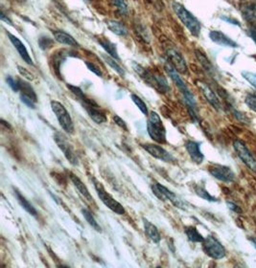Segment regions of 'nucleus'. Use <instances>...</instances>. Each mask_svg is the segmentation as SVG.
Here are the masks:
<instances>
[{
	"instance_id": "1",
	"label": "nucleus",
	"mask_w": 256,
	"mask_h": 268,
	"mask_svg": "<svg viewBox=\"0 0 256 268\" xmlns=\"http://www.w3.org/2000/svg\"><path fill=\"white\" fill-rule=\"evenodd\" d=\"M68 88L69 90L76 96L78 101L83 104L84 108L86 110L89 117L93 120L96 124H103L107 122V116L103 112L102 110L99 108L100 106L94 102L93 100L88 99L85 93L81 90V88L78 87H74L71 85H68Z\"/></svg>"
},
{
	"instance_id": "2",
	"label": "nucleus",
	"mask_w": 256,
	"mask_h": 268,
	"mask_svg": "<svg viewBox=\"0 0 256 268\" xmlns=\"http://www.w3.org/2000/svg\"><path fill=\"white\" fill-rule=\"evenodd\" d=\"M165 70L167 72V74L169 75L171 80L175 83V85L178 87L180 92L184 96V99H185V102L187 104L188 107H189V110H194L196 109V101H195V98L193 94L190 92V90L188 89L187 86L185 85L184 81L181 79V77L179 76V72L178 70L176 69L171 62H165Z\"/></svg>"
},
{
	"instance_id": "3",
	"label": "nucleus",
	"mask_w": 256,
	"mask_h": 268,
	"mask_svg": "<svg viewBox=\"0 0 256 268\" xmlns=\"http://www.w3.org/2000/svg\"><path fill=\"white\" fill-rule=\"evenodd\" d=\"M172 8L175 14L179 18V20L183 23V25L187 28L189 32L195 36H198L201 33V23L184 6L179 4L178 2L172 3Z\"/></svg>"
},
{
	"instance_id": "4",
	"label": "nucleus",
	"mask_w": 256,
	"mask_h": 268,
	"mask_svg": "<svg viewBox=\"0 0 256 268\" xmlns=\"http://www.w3.org/2000/svg\"><path fill=\"white\" fill-rule=\"evenodd\" d=\"M147 123V131L151 138L158 144L166 143V129L163 125L162 118L154 111H152L148 115Z\"/></svg>"
},
{
	"instance_id": "5",
	"label": "nucleus",
	"mask_w": 256,
	"mask_h": 268,
	"mask_svg": "<svg viewBox=\"0 0 256 268\" xmlns=\"http://www.w3.org/2000/svg\"><path fill=\"white\" fill-rule=\"evenodd\" d=\"M93 184L98 198L107 207L111 210L113 213L120 215V216L126 214L125 208L123 207V205H121L117 200H115L111 197V195L104 188L102 183L97 181L95 178H93Z\"/></svg>"
},
{
	"instance_id": "6",
	"label": "nucleus",
	"mask_w": 256,
	"mask_h": 268,
	"mask_svg": "<svg viewBox=\"0 0 256 268\" xmlns=\"http://www.w3.org/2000/svg\"><path fill=\"white\" fill-rule=\"evenodd\" d=\"M51 107L53 112L55 113L58 121L60 123L61 129L69 134L74 133V124L69 111L65 107V105L57 101H52Z\"/></svg>"
},
{
	"instance_id": "7",
	"label": "nucleus",
	"mask_w": 256,
	"mask_h": 268,
	"mask_svg": "<svg viewBox=\"0 0 256 268\" xmlns=\"http://www.w3.org/2000/svg\"><path fill=\"white\" fill-rule=\"evenodd\" d=\"M152 190L154 193V196L161 200H163V201H170L171 203L173 205H175L176 207L180 208V209H186V205L185 203L179 199V197L174 194L172 190H169L168 188H166L165 186H163L162 184L159 183H153L152 186Z\"/></svg>"
},
{
	"instance_id": "8",
	"label": "nucleus",
	"mask_w": 256,
	"mask_h": 268,
	"mask_svg": "<svg viewBox=\"0 0 256 268\" xmlns=\"http://www.w3.org/2000/svg\"><path fill=\"white\" fill-rule=\"evenodd\" d=\"M54 140L60 150L63 152V156H66V158L70 162V164L77 166L79 163L77 154L68 138L62 133L56 132L54 135Z\"/></svg>"
},
{
	"instance_id": "9",
	"label": "nucleus",
	"mask_w": 256,
	"mask_h": 268,
	"mask_svg": "<svg viewBox=\"0 0 256 268\" xmlns=\"http://www.w3.org/2000/svg\"><path fill=\"white\" fill-rule=\"evenodd\" d=\"M203 249L208 257L214 259H221L226 256L225 247L213 236L205 238V241L203 242Z\"/></svg>"
},
{
	"instance_id": "10",
	"label": "nucleus",
	"mask_w": 256,
	"mask_h": 268,
	"mask_svg": "<svg viewBox=\"0 0 256 268\" xmlns=\"http://www.w3.org/2000/svg\"><path fill=\"white\" fill-rule=\"evenodd\" d=\"M233 147L239 156L240 159L243 163L248 167V169L252 172L256 173V158L252 156L248 147L240 140H235L233 143Z\"/></svg>"
},
{
	"instance_id": "11",
	"label": "nucleus",
	"mask_w": 256,
	"mask_h": 268,
	"mask_svg": "<svg viewBox=\"0 0 256 268\" xmlns=\"http://www.w3.org/2000/svg\"><path fill=\"white\" fill-rule=\"evenodd\" d=\"M243 18L252 31L256 32V0H245L240 6Z\"/></svg>"
},
{
	"instance_id": "12",
	"label": "nucleus",
	"mask_w": 256,
	"mask_h": 268,
	"mask_svg": "<svg viewBox=\"0 0 256 268\" xmlns=\"http://www.w3.org/2000/svg\"><path fill=\"white\" fill-rule=\"evenodd\" d=\"M208 172L213 177L220 181L229 183L233 181L235 178V174L232 172L231 168L223 165H213L209 167Z\"/></svg>"
},
{
	"instance_id": "13",
	"label": "nucleus",
	"mask_w": 256,
	"mask_h": 268,
	"mask_svg": "<svg viewBox=\"0 0 256 268\" xmlns=\"http://www.w3.org/2000/svg\"><path fill=\"white\" fill-rule=\"evenodd\" d=\"M167 56L170 60L172 65L178 70L179 73L186 74L188 71L187 64L182 55L175 48L167 49Z\"/></svg>"
},
{
	"instance_id": "14",
	"label": "nucleus",
	"mask_w": 256,
	"mask_h": 268,
	"mask_svg": "<svg viewBox=\"0 0 256 268\" xmlns=\"http://www.w3.org/2000/svg\"><path fill=\"white\" fill-rule=\"evenodd\" d=\"M196 84L197 87H199V89L202 91L203 95L205 96L206 101L211 104L215 109L220 110L222 108L221 102L210 87L202 81H197Z\"/></svg>"
},
{
	"instance_id": "15",
	"label": "nucleus",
	"mask_w": 256,
	"mask_h": 268,
	"mask_svg": "<svg viewBox=\"0 0 256 268\" xmlns=\"http://www.w3.org/2000/svg\"><path fill=\"white\" fill-rule=\"evenodd\" d=\"M142 147L145 149L146 151L153 156L156 159L163 160L164 162H171L174 161V157L171 156L170 152H168L167 150H165L163 147L154 144H143Z\"/></svg>"
},
{
	"instance_id": "16",
	"label": "nucleus",
	"mask_w": 256,
	"mask_h": 268,
	"mask_svg": "<svg viewBox=\"0 0 256 268\" xmlns=\"http://www.w3.org/2000/svg\"><path fill=\"white\" fill-rule=\"evenodd\" d=\"M7 35H8L10 42L13 44L14 47L17 49V52H18L20 58L23 60V61H25L26 63L29 64V65H34L32 58L30 57L29 53L26 49L25 45L21 43V41L16 35H14L11 33H8V32H7Z\"/></svg>"
},
{
	"instance_id": "17",
	"label": "nucleus",
	"mask_w": 256,
	"mask_h": 268,
	"mask_svg": "<svg viewBox=\"0 0 256 268\" xmlns=\"http://www.w3.org/2000/svg\"><path fill=\"white\" fill-rule=\"evenodd\" d=\"M69 176L70 177V180L73 183V185L75 186V188L80 193V195L85 199V201L89 204H93V198L91 197L89 190L85 184L83 183V181L78 177L77 175H75L74 173H72L71 172H69Z\"/></svg>"
},
{
	"instance_id": "18",
	"label": "nucleus",
	"mask_w": 256,
	"mask_h": 268,
	"mask_svg": "<svg viewBox=\"0 0 256 268\" xmlns=\"http://www.w3.org/2000/svg\"><path fill=\"white\" fill-rule=\"evenodd\" d=\"M185 148L187 150L188 155L195 163L202 164L204 162L205 156L201 150L199 143H197L195 141H187L185 144Z\"/></svg>"
},
{
	"instance_id": "19",
	"label": "nucleus",
	"mask_w": 256,
	"mask_h": 268,
	"mask_svg": "<svg viewBox=\"0 0 256 268\" xmlns=\"http://www.w3.org/2000/svg\"><path fill=\"white\" fill-rule=\"evenodd\" d=\"M209 37L213 43L223 46V47H232V48L238 47V45L235 42H233L231 39H230L228 35H225L221 31H211L209 33Z\"/></svg>"
},
{
	"instance_id": "20",
	"label": "nucleus",
	"mask_w": 256,
	"mask_h": 268,
	"mask_svg": "<svg viewBox=\"0 0 256 268\" xmlns=\"http://www.w3.org/2000/svg\"><path fill=\"white\" fill-rule=\"evenodd\" d=\"M143 224H144V229H145V234L147 235V237L154 243H158L161 242L162 236H161L158 229L156 228V226L153 224L152 222H150L146 218H143Z\"/></svg>"
},
{
	"instance_id": "21",
	"label": "nucleus",
	"mask_w": 256,
	"mask_h": 268,
	"mask_svg": "<svg viewBox=\"0 0 256 268\" xmlns=\"http://www.w3.org/2000/svg\"><path fill=\"white\" fill-rule=\"evenodd\" d=\"M53 35L56 42H58L60 44H66L69 46H73V47H77V41L72 36L69 35V33L63 32V31H53Z\"/></svg>"
},
{
	"instance_id": "22",
	"label": "nucleus",
	"mask_w": 256,
	"mask_h": 268,
	"mask_svg": "<svg viewBox=\"0 0 256 268\" xmlns=\"http://www.w3.org/2000/svg\"><path fill=\"white\" fill-rule=\"evenodd\" d=\"M98 43L102 46L103 49L108 53L109 56H111V58H113L116 61H120L119 55L115 44H112L111 41L107 39H101L98 41Z\"/></svg>"
},
{
	"instance_id": "23",
	"label": "nucleus",
	"mask_w": 256,
	"mask_h": 268,
	"mask_svg": "<svg viewBox=\"0 0 256 268\" xmlns=\"http://www.w3.org/2000/svg\"><path fill=\"white\" fill-rule=\"evenodd\" d=\"M15 192V196L17 198L18 203L20 204V206L23 208L25 210L27 213H29L31 216H38V211L35 209L34 206L27 200V199L18 192V190L14 189Z\"/></svg>"
},
{
	"instance_id": "24",
	"label": "nucleus",
	"mask_w": 256,
	"mask_h": 268,
	"mask_svg": "<svg viewBox=\"0 0 256 268\" xmlns=\"http://www.w3.org/2000/svg\"><path fill=\"white\" fill-rule=\"evenodd\" d=\"M19 81V92H20V96H24V97H28L31 98L32 100H34L35 102H38V97L35 92L34 88L31 87V85L29 83H27L23 80H18Z\"/></svg>"
},
{
	"instance_id": "25",
	"label": "nucleus",
	"mask_w": 256,
	"mask_h": 268,
	"mask_svg": "<svg viewBox=\"0 0 256 268\" xmlns=\"http://www.w3.org/2000/svg\"><path fill=\"white\" fill-rule=\"evenodd\" d=\"M107 26L115 35L125 36V35H127V34H128L127 28L124 26L119 21H116V20H108L107 21Z\"/></svg>"
},
{
	"instance_id": "26",
	"label": "nucleus",
	"mask_w": 256,
	"mask_h": 268,
	"mask_svg": "<svg viewBox=\"0 0 256 268\" xmlns=\"http://www.w3.org/2000/svg\"><path fill=\"white\" fill-rule=\"evenodd\" d=\"M185 234L187 236L188 240L192 242H201L205 241V238L202 236V234L200 233L197 230L196 227L194 226H188L185 228Z\"/></svg>"
},
{
	"instance_id": "27",
	"label": "nucleus",
	"mask_w": 256,
	"mask_h": 268,
	"mask_svg": "<svg viewBox=\"0 0 256 268\" xmlns=\"http://www.w3.org/2000/svg\"><path fill=\"white\" fill-rule=\"evenodd\" d=\"M102 58L104 61L117 74H119L122 77L125 76V70L123 69V67H121V65L116 61V60L111 58V56H107V55H102Z\"/></svg>"
},
{
	"instance_id": "28",
	"label": "nucleus",
	"mask_w": 256,
	"mask_h": 268,
	"mask_svg": "<svg viewBox=\"0 0 256 268\" xmlns=\"http://www.w3.org/2000/svg\"><path fill=\"white\" fill-rule=\"evenodd\" d=\"M82 214L85 218V220L88 222V224L90 225L94 230H96L97 232H101V226L97 222V220L95 219L92 213L86 209H83L82 210Z\"/></svg>"
},
{
	"instance_id": "29",
	"label": "nucleus",
	"mask_w": 256,
	"mask_h": 268,
	"mask_svg": "<svg viewBox=\"0 0 256 268\" xmlns=\"http://www.w3.org/2000/svg\"><path fill=\"white\" fill-rule=\"evenodd\" d=\"M195 53H196L197 59H198V61H200V63L202 64V66L206 71L212 72L213 71V66H212L211 62L207 59V57L205 56V54L202 52V51H200V50H196Z\"/></svg>"
},
{
	"instance_id": "30",
	"label": "nucleus",
	"mask_w": 256,
	"mask_h": 268,
	"mask_svg": "<svg viewBox=\"0 0 256 268\" xmlns=\"http://www.w3.org/2000/svg\"><path fill=\"white\" fill-rule=\"evenodd\" d=\"M195 192H196L197 195L202 198L203 199H205L207 201H210V202H216L217 199L214 198L213 196H211L207 190H205L204 187H201V186H197L195 188Z\"/></svg>"
},
{
	"instance_id": "31",
	"label": "nucleus",
	"mask_w": 256,
	"mask_h": 268,
	"mask_svg": "<svg viewBox=\"0 0 256 268\" xmlns=\"http://www.w3.org/2000/svg\"><path fill=\"white\" fill-rule=\"evenodd\" d=\"M131 97H132L133 102H134V103L136 104V105H137V107L139 108V110L143 113L144 115H148V114H149V112H148V107H147V104L144 103V101H143L140 97L136 95V94H132Z\"/></svg>"
},
{
	"instance_id": "32",
	"label": "nucleus",
	"mask_w": 256,
	"mask_h": 268,
	"mask_svg": "<svg viewBox=\"0 0 256 268\" xmlns=\"http://www.w3.org/2000/svg\"><path fill=\"white\" fill-rule=\"evenodd\" d=\"M113 4L122 15L128 14V4L126 0H113Z\"/></svg>"
},
{
	"instance_id": "33",
	"label": "nucleus",
	"mask_w": 256,
	"mask_h": 268,
	"mask_svg": "<svg viewBox=\"0 0 256 268\" xmlns=\"http://www.w3.org/2000/svg\"><path fill=\"white\" fill-rule=\"evenodd\" d=\"M242 76L244 77L245 80H247L252 87L256 88V73L244 71V72H242Z\"/></svg>"
},
{
	"instance_id": "34",
	"label": "nucleus",
	"mask_w": 256,
	"mask_h": 268,
	"mask_svg": "<svg viewBox=\"0 0 256 268\" xmlns=\"http://www.w3.org/2000/svg\"><path fill=\"white\" fill-rule=\"evenodd\" d=\"M40 46L43 50H46V49H49L51 48L52 45H53V41H51V39H49L48 36H42L40 39Z\"/></svg>"
},
{
	"instance_id": "35",
	"label": "nucleus",
	"mask_w": 256,
	"mask_h": 268,
	"mask_svg": "<svg viewBox=\"0 0 256 268\" xmlns=\"http://www.w3.org/2000/svg\"><path fill=\"white\" fill-rule=\"evenodd\" d=\"M6 82L9 85V87H11L15 92H18L19 91V81L13 78L12 76H8L6 78Z\"/></svg>"
},
{
	"instance_id": "36",
	"label": "nucleus",
	"mask_w": 256,
	"mask_h": 268,
	"mask_svg": "<svg viewBox=\"0 0 256 268\" xmlns=\"http://www.w3.org/2000/svg\"><path fill=\"white\" fill-rule=\"evenodd\" d=\"M245 103L248 105V107L255 111L256 112V96L251 95V94H248L246 97V100H245Z\"/></svg>"
},
{
	"instance_id": "37",
	"label": "nucleus",
	"mask_w": 256,
	"mask_h": 268,
	"mask_svg": "<svg viewBox=\"0 0 256 268\" xmlns=\"http://www.w3.org/2000/svg\"><path fill=\"white\" fill-rule=\"evenodd\" d=\"M85 65H86L87 68L90 70L92 73H94L96 76H98V77H102L103 74L102 72H101V70H100V68H99L98 66H96L94 63L86 61V62H85Z\"/></svg>"
},
{
	"instance_id": "38",
	"label": "nucleus",
	"mask_w": 256,
	"mask_h": 268,
	"mask_svg": "<svg viewBox=\"0 0 256 268\" xmlns=\"http://www.w3.org/2000/svg\"><path fill=\"white\" fill-rule=\"evenodd\" d=\"M17 68H18V72L20 73V75L21 76H23L24 78L27 79V80H30V81H33L34 80V75L31 73V72H29L28 70L26 69V68H24V67H21V66H17Z\"/></svg>"
},
{
	"instance_id": "39",
	"label": "nucleus",
	"mask_w": 256,
	"mask_h": 268,
	"mask_svg": "<svg viewBox=\"0 0 256 268\" xmlns=\"http://www.w3.org/2000/svg\"><path fill=\"white\" fill-rule=\"evenodd\" d=\"M113 121H114V123H115L119 128H121V129H123L124 130H128L126 122L124 121V120H123L121 117H119L118 115H114V116H113Z\"/></svg>"
},
{
	"instance_id": "40",
	"label": "nucleus",
	"mask_w": 256,
	"mask_h": 268,
	"mask_svg": "<svg viewBox=\"0 0 256 268\" xmlns=\"http://www.w3.org/2000/svg\"><path fill=\"white\" fill-rule=\"evenodd\" d=\"M228 206L230 207L231 210L234 211V212H237V213H241V209L238 207L237 205H235L234 203H231V202H228Z\"/></svg>"
},
{
	"instance_id": "41",
	"label": "nucleus",
	"mask_w": 256,
	"mask_h": 268,
	"mask_svg": "<svg viewBox=\"0 0 256 268\" xmlns=\"http://www.w3.org/2000/svg\"><path fill=\"white\" fill-rule=\"evenodd\" d=\"M1 20H2V21H5L7 24L12 25V21H11V19H10L8 17H6V15L4 14V12H3V11L1 12Z\"/></svg>"
},
{
	"instance_id": "42",
	"label": "nucleus",
	"mask_w": 256,
	"mask_h": 268,
	"mask_svg": "<svg viewBox=\"0 0 256 268\" xmlns=\"http://www.w3.org/2000/svg\"><path fill=\"white\" fill-rule=\"evenodd\" d=\"M250 242H251V243L253 244V246H254V247L256 248V238H252V239H250Z\"/></svg>"
},
{
	"instance_id": "43",
	"label": "nucleus",
	"mask_w": 256,
	"mask_h": 268,
	"mask_svg": "<svg viewBox=\"0 0 256 268\" xmlns=\"http://www.w3.org/2000/svg\"><path fill=\"white\" fill-rule=\"evenodd\" d=\"M251 37L253 39V41L256 43V32L252 31V34H251Z\"/></svg>"
}]
</instances>
